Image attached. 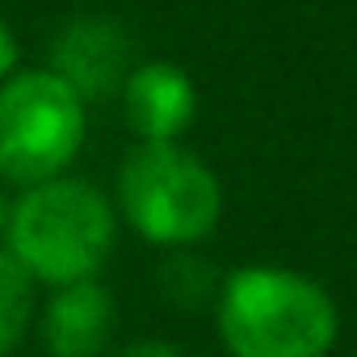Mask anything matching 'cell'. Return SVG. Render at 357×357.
Listing matches in <instances>:
<instances>
[{
  "label": "cell",
  "instance_id": "8992f818",
  "mask_svg": "<svg viewBox=\"0 0 357 357\" xmlns=\"http://www.w3.org/2000/svg\"><path fill=\"white\" fill-rule=\"evenodd\" d=\"M122 109H126L130 130L143 143H172L194 122L198 93H194V80L181 68L139 63L122 84Z\"/></svg>",
  "mask_w": 357,
  "mask_h": 357
},
{
  "label": "cell",
  "instance_id": "3957f363",
  "mask_svg": "<svg viewBox=\"0 0 357 357\" xmlns=\"http://www.w3.org/2000/svg\"><path fill=\"white\" fill-rule=\"evenodd\" d=\"M118 206L147 244L185 248L215 231L223 190L198 155L176 143H143L118 172Z\"/></svg>",
  "mask_w": 357,
  "mask_h": 357
},
{
  "label": "cell",
  "instance_id": "8fae6325",
  "mask_svg": "<svg viewBox=\"0 0 357 357\" xmlns=\"http://www.w3.org/2000/svg\"><path fill=\"white\" fill-rule=\"evenodd\" d=\"M13 68H17V38L5 26V17H0V80H9Z\"/></svg>",
  "mask_w": 357,
  "mask_h": 357
},
{
  "label": "cell",
  "instance_id": "5b68a950",
  "mask_svg": "<svg viewBox=\"0 0 357 357\" xmlns=\"http://www.w3.org/2000/svg\"><path fill=\"white\" fill-rule=\"evenodd\" d=\"M51 76H59L80 101H105L122 93L130 68V34L114 17H76L51 38Z\"/></svg>",
  "mask_w": 357,
  "mask_h": 357
},
{
  "label": "cell",
  "instance_id": "7a4b0ae2",
  "mask_svg": "<svg viewBox=\"0 0 357 357\" xmlns=\"http://www.w3.org/2000/svg\"><path fill=\"white\" fill-rule=\"evenodd\" d=\"M219 336L231 357H324L336 307L303 273L244 265L219 286Z\"/></svg>",
  "mask_w": 357,
  "mask_h": 357
},
{
  "label": "cell",
  "instance_id": "6da1fadb",
  "mask_svg": "<svg viewBox=\"0 0 357 357\" xmlns=\"http://www.w3.org/2000/svg\"><path fill=\"white\" fill-rule=\"evenodd\" d=\"M9 257L55 290L97 282L114 252V206L89 181H43L9 206L5 223Z\"/></svg>",
  "mask_w": 357,
  "mask_h": 357
},
{
  "label": "cell",
  "instance_id": "7c38bea8",
  "mask_svg": "<svg viewBox=\"0 0 357 357\" xmlns=\"http://www.w3.org/2000/svg\"><path fill=\"white\" fill-rule=\"evenodd\" d=\"M5 223H9V202H5V194H0V236H5Z\"/></svg>",
  "mask_w": 357,
  "mask_h": 357
},
{
  "label": "cell",
  "instance_id": "277c9868",
  "mask_svg": "<svg viewBox=\"0 0 357 357\" xmlns=\"http://www.w3.org/2000/svg\"><path fill=\"white\" fill-rule=\"evenodd\" d=\"M84 143V101L47 68L0 84V176L26 190L55 181Z\"/></svg>",
  "mask_w": 357,
  "mask_h": 357
},
{
  "label": "cell",
  "instance_id": "30bf717a",
  "mask_svg": "<svg viewBox=\"0 0 357 357\" xmlns=\"http://www.w3.org/2000/svg\"><path fill=\"white\" fill-rule=\"evenodd\" d=\"M109 357H181V353H176L172 344H164V340H135V344H122Z\"/></svg>",
  "mask_w": 357,
  "mask_h": 357
},
{
  "label": "cell",
  "instance_id": "52a82bcc",
  "mask_svg": "<svg viewBox=\"0 0 357 357\" xmlns=\"http://www.w3.org/2000/svg\"><path fill=\"white\" fill-rule=\"evenodd\" d=\"M114 324V298L101 282L63 286L43 311V349L51 357H101L109 349Z\"/></svg>",
  "mask_w": 357,
  "mask_h": 357
},
{
  "label": "cell",
  "instance_id": "ba28073f",
  "mask_svg": "<svg viewBox=\"0 0 357 357\" xmlns=\"http://www.w3.org/2000/svg\"><path fill=\"white\" fill-rule=\"evenodd\" d=\"M30 315H34V278L9 252H0V357H9L26 340Z\"/></svg>",
  "mask_w": 357,
  "mask_h": 357
},
{
  "label": "cell",
  "instance_id": "9c48e42d",
  "mask_svg": "<svg viewBox=\"0 0 357 357\" xmlns=\"http://www.w3.org/2000/svg\"><path fill=\"white\" fill-rule=\"evenodd\" d=\"M160 290L172 307L181 311H198L215 290H219V278H215V265H206L202 257H172L164 269H160Z\"/></svg>",
  "mask_w": 357,
  "mask_h": 357
}]
</instances>
